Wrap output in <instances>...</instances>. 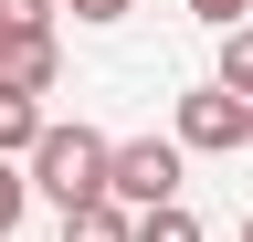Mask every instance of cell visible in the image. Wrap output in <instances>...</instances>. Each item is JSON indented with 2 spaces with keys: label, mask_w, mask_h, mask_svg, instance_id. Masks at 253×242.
I'll return each instance as SVG.
<instances>
[{
  "label": "cell",
  "mask_w": 253,
  "mask_h": 242,
  "mask_svg": "<svg viewBox=\"0 0 253 242\" xmlns=\"http://www.w3.org/2000/svg\"><path fill=\"white\" fill-rule=\"evenodd\" d=\"M243 147H253V105H243Z\"/></svg>",
  "instance_id": "13"
},
{
  "label": "cell",
  "mask_w": 253,
  "mask_h": 242,
  "mask_svg": "<svg viewBox=\"0 0 253 242\" xmlns=\"http://www.w3.org/2000/svg\"><path fill=\"white\" fill-rule=\"evenodd\" d=\"M243 242H253V210H243Z\"/></svg>",
  "instance_id": "14"
},
{
  "label": "cell",
  "mask_w": 253,
  "mask_h": 242,
  "mask_svg": "<svg viewBox=\"0 0 253 242\" xmlns=\"http://www.w3.org/2000/svg\"><path fill=\"white\" fill-rule=\"evenodd\" d=\"M126 242H201V221H190V200H169V210H137Z\"/></svg>",
  "instance_id": "8"
},
{
  "label": "cell",
  "mask_w": 253,
  "mask_h": 242,
  "mask_svg": "<svg viewBox=\"0 0 253 242\" xmlns=\"http://www.w3.org/2000/svg\"><path fill=\"white\" fill-rule=\"evenodd\" d=\"M126 221H137V210H116V200H84V210H63V242H126Z\"/></svg>",
  "instance_id": "7"
},
{
  "label": "cell",
  "mask_w": 253,
  "mask_h": 242,
  "mask_svg": "<svg viewBox=\"0 0 253 242\" xmlns=\"http://www.w3.org/2000/svg\"><path fill=\"white\" fill-rule=\"evenodd\" d=\"M190 11H201V21H211V32H232V21L253 11V0H190Z\"/></svg>",
  "instance_id": "12"
},
{
  "label": "cell",
  "mask_w": 253,
  "mask_h": 242,
  "mask_svg": "<svg viewBox=\"0 0 253 242\" xmlns=\"http://www.w3.org/2000/svg\"><path fill=\"white\" fill-rule=\"evenodd\" d=\"M21 210H32V190H21V169H11V158H0V242H11V232H21Z\"/></svg>",
  "instance_id": "10"
},
{
  "label": "cell",
  "mask_w": 253,
  "mask_h": 242,
  "mask_svg": "<svg viewBox=\"0 0 253 242\" xmlns=\"http://www.w3.org/2000/svg\"><path fill=\"white\" fill-rule=\"evenodd\" d=\"M32 137H42V105H32V95H11V84H0V158L21 169V147H32Z\"/></svg>",
  "instance_id": "6"
},
{
  "label": "cell",
  "mask_w": 253,
  "mask_h": 242,
  "mask_svg": "<svg viewBox=\"0 0 253 242\" xmlns=\"http://www.w3.org/2000/svg\"><path fill=\"white\" fill-rule=\"evenodd\" d=\"M211 95L253 105V21H232V32H221V74H211Z\"/></svg>",
  "instance_id": "5"
},
{
  "label": "cell",
  "mask_w": 253,
  "mask_h": 242,
  "mask_svg": "<svg viewBox=\"0 0 253 242\" xmlns=\"http://www.w3.org/2000/svg\"><path fill=\"white\" fill-rule=\"evenodd\" d=\"M53 21H63L53 0H0V42H32V32H53Z\"/></svg>",
  "instance_id": "9"
},
{
  "label": "cell",
  "mask_w": 253,
  "mask_h": 242,
  "mask_svg": "<svg viewBox=\"0 0 253 242\" xmlns=\"http://www.w3.org/2000/svg\"><path fill=\"white\" fill-rule=\"evenodd\" d=\"M106 147H116V137H95L84 116H42V137L21 147V190H42L53 210L106 200Z\"/></svg>",
  "instance_id": "1"
},
{
  "label": "cell",
  "mask_w": 253,
  "mask_h": 242,
  "mask_svg": "<svg viewBox=\"0 0 253 242\" xmlns=\"http://www.w3.org/2000/svg\"><path fill=\"white\" fill-rule=\"evenodd\" d=\"M169 147H179V158H221V147H243V105L211 95V84L179 95V105H169Z\"/></svg>",
  "instance_id": "3"
},
{
  "label": "cell",
  "mask_w": 253,
  "mask_h": 242,
  "mask_svg": "<svg viewBox=\"0 0 253 242\" xmlns=\"http://www.w3.org/2000/svg\"><path fill=\"white\" fill-rule=\"evenodd\" d=\"M53 11H74V21H95V32H106V21H126L137 0H53Z\"/></svg>",
  "instance_id": "11"
},
{
  "label": "cell",
  "mask_w": 253,
  "mask_h": 242,
  "mask_svg": "<svg viewBox=\"0 0 253 242\" xmlns=\"http://www.w3.org/2000/svg\"><path fill=\"white\" fill-rule=\"evenodd\" d=\"M179 169H190V158H179L169 137H116V147H106V200H116V210H169V200H179Z\"/></svg>",
  "instance_id": "2"
},
{
  "label": "cell",
  "mask_w": 253,
  "mask_h": 242,
  "mask_svg": "<svg viewBox=\"0 0 253 242\" xmlns=\"http://www.w3.org/2000/svg\"><path fill=\"white\" fill-rule=\"evenodd\" d=\"M0 84L42 105L53 84H63V32H32V42H0Z\"/></svg>",
  "instance_id": "4"
}]
</instances>
